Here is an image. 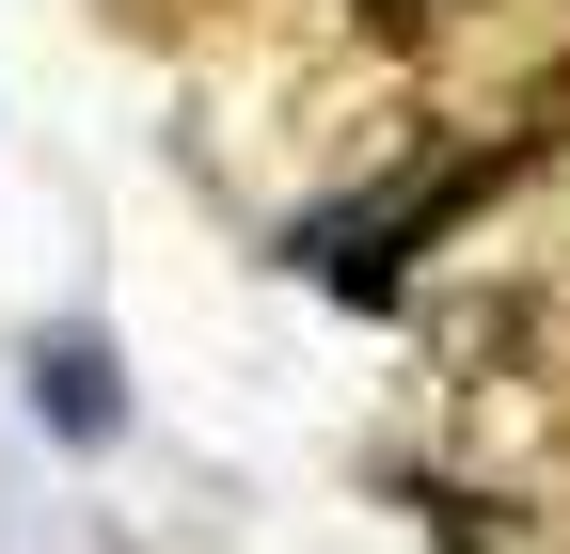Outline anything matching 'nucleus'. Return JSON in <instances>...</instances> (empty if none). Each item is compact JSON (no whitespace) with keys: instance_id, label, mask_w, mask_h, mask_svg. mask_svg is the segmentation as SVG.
<instances>
[{"instance_id":"nucleus-1","label":"nucleus","mask_w":570,"mask_h":554,"mask_svg":"<svg viewBox=\"0 0 570 554\" xmlns=\"http://www.w3.org/2000/svg\"><path fill=\"white\" fill-rule=\"evenodd\" d=\"M508 159H523V144H460V159H428L412 190H381V206H333V222H317L302 254L333 269L348 301H381V286H396V269H412L428 238H444V222H475V206L508 190Z\"/></svg>"},{"instance_id":"nucleus-2","label":"nucleus","mask_w":570,"mask_h":554,"mask_svg":"<svg viewBox=\"0 0 570 554\" xmlns=\"http://www.w3.org/2000/svg\"><path fill=\"white\" fill-rule=\"evenodd\" d=\"M48 412H63V428H111V396H96V349H80V333L48 349Z\"/></svg>"},{"instance_id":"nucleus-3","label":"nucleus","mask_w":570,"mask_h":554,"mask_svg":"<svg viewBox=\"0 0 570 554\" xmlns=\"http://www.w3.org/2000/svg\"><path fill=\"white\" fill-rule=\"evenodd\" d=\"M428 17H444V0H365V32H428Z\"/></svg>"}]
</instances>
